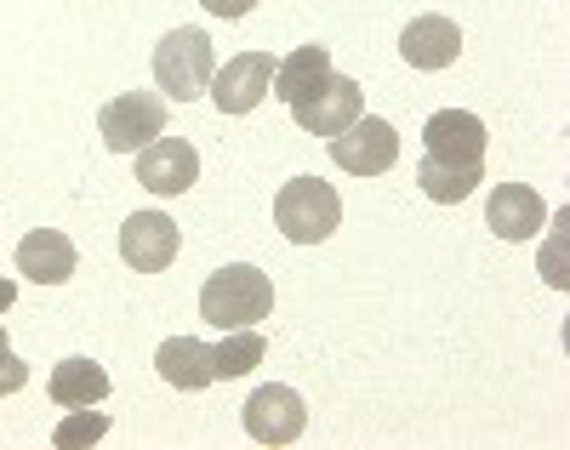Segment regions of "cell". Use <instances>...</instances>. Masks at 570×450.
<instances>
[{
	"instance_id": "9",
	"label": "cell",
	"mask_w": 570,
	"mask_h": 450,
	"mask_svg": "<svg viewBox=\"0 0 570 450\" xmlns=\"http://www.w3.org/2000/svg\"><path fill=\"white\" fill-rule=\"evenodd\" d=\"M308 428V411H303V393L285 388V382H268L246 399V433L257 444H297Z\"/></svg>"
},
{
	"instance_id": "8",
	"label": "cell",
	"mask_w": 570,
	"mask_h": 450,
	"mask_svg": "<svg viewBox=\"0 0 570 450\" xmlns=\"http://www.w3.org/2000/svg\"><path fill=\"white\" fill-rule=\"evenodd\" d=\"M137 183L171 199V194H188L200 183V155L188 137H155L149 148H137Z\"/></svg>"
},
{
	"instance_id": "17",
	"label": "cell",
	"mask_w": 570,
	"mask_h": 450,
	"mask_svg": "<svg viewBox=\"0 0 570 450\" xmlns=\"http://www.w3.org/2000/svg\"><path fill=\"white\" fill-rule=\"evenodd\" d=\"M325 75H331V52H325V46H297L292 58L274 63V97H279V104H297V97L314 91Z\"/></svg>"
},
{
	"instance_id": "20",
	"label": "cell",
	"mask_w": 570,
	"mask_h": 450,
	"mask_svg": "<svg viewBox=\"0 0 570 450\" xmlns=\"http://www.w3.org/2000/svg\"><path fill=\"white\" fill-rule=\"evenodd\" d=\"M104 433H109V417H104L98 405H75V411L58 422L52 444H58V450H75V444H98Z\"/></svg>"
},
{
	"instance_id": "22",
	"label": "cell",
	"mask_w": 570,
	"mask_h": 450,
	"mask_svg": "<svg viewBox=\"0 0 570 450\" xmlns=\"http://www.w3.org/2000/svg\"><path fill=\"white\" fill-rule=\"evenodd\" d=\"M564 212L553 217V252H542V274H548V285H564Z\"/></svg>"
},
{
	"instance_id": "16",
	"label": "cell",
	"mask_w": 570,
	"mask_h": 450,
	"mask_svg": "<svg viewBox=\"0 0 570 450\" xmlns=\"http://www.w3.org/2000/svg\"><path fill=\"white\" fill-rule=\"evenodd\" d=\"M52 399H58L63 411H75V405H104V399H109V371H104L98 360L75 354V360L52 365Z\"/></svg>"
},
{
	"instance_id": "10",
	"label": "cell",
	"mask_w": 570,
	"mask_h": 450,
	"mask_svg": "<svg viewBox=\"0 0 570 450\" xmlns=\"http://www.w3.org/2000/svg\"><path fill=\"white\" fill-rule=\"evenodd\" d=\"M268 91H274V52H240L212 75L217 115H252Z\"/></svg>"
},
{
	"instance_id": "6",
	"label": "cell",
	"mask_w": 570,
	"mask_h": 450,
	"mask_svg": "<svg viewBox=\"0 0 570 450\" xmlns=\"http://www.w3.org/2000/svg\"><path fill=\"white\" fill-rule=\"evenodd\" d=\"M331 160H337L348 177H383L400 160V131L376 115H360L354 126H343L331 137Z\"/></svg>"
},
{
	"instance_id": "23",
	"label": "cell",
	"mask_w": 570,
	"mask_h": 450,
	"mask_svg": "<svg viewBox=\"0 0 570 450\" xmlns=\"http://www.w3.org/2000/svg\"><path fill=\"white\" fill-rule=\"evenodd\" d=\"M200 7H206L212 18H246V12L257 7V0H200Z\"/></svg>"
},
{
	"instance_id": "7",
	"label": "cell",
	"mask_w": 570,
	"mask_h": 450,
	"mask_svg": "<svg viewBox=\"0 0 570 450\" xmlns=\"http://www.w3.org/2000/svg\"><path fill=\"white\" fill-rule=\"evenodd\" d=\"M485 143H491L485 120L468 115V109H440L422 126V148H428V160H440V166H485Z\"/></svg>"
},
{
	"instance_id": "12",
	"label": "cell",
	"mask_w": 570,
	"mask_h": 450,
	"mask_svg": "<svg viewBox=\"0 0 570 450\" xmlns=\"http://www.w3.org/2000/svg\"><path fill=\"white\" fill-rule=\"evenodd\" d=\"M400 58L411 63V69H451L456 58H462V29L451 23V18H440V12H428V18H411L405 23V35H400Z\"/></svg>"
},
{
	"instance_id": "13",
	"label": "cell",
	"mask_w": 570,
	"mask_h": 450,
	"mask_svg": "<svg viewBox=\"0 0 570 450\" xmlns=\"http://www.w3.org/2000/svg\"><path fill=\"white\" fill-rule=\"evenodd\" d=\"M75 239L63 228H35L18 239V274L35 280V285H63L75 274Z\"/></svg>"
},
{
	"instance_id": "3",
	"label": "cell",
	"mask_w": 570,
	"mask_h": 450,
	"mask_svg": "<svg viewBox=\"0 0 570 450\" xmlns=\"http://www.w3.org/2000/svg\"><path fill=\"white\" fill-rule=\"evenodd\" d=\"M212 75H217V58H212L206 29H171L155 46V80H160L166 97H177V104L206 97L212 91Z\"/></svg>"
},
{
	"instance_id": "14",
	"label": "cell",
	"mask_w": 570,
	"mask_h": 450,
	"mask_svg": "<svg viewBox=\"0 0 570 450\" xmlns=\"http://www.w3.org/2000/svg\"><path fill=\"white\" fill-rule=\"evenodd\" d=\"M485 223H491L497 239H531L548 223V206H542V194L525 188V183H497L491 206H485Z\"/></svg>"
},
{
	"instance_id": "11",
	"label": "cell",
	"mask_w": 570,
	"mask_h": 450,
	"mask_svg": "<svg viewBox=\"0 0 570 450\" xmlns=\"http://www.w3.org/2000/svg\"><path fill=\"white\" fill-rule=\"evenodd\" d=\"M177 245H183V234H177V223H171L166 212H137V217H126V228H120V257H126L137 274L171 268Z\"/></svg>"
},
{
	"instance_id": "4",
	"label": "cell",
	"mask_w": 570,
	"mask_h": 450,
	"mask_svg": "<svg viewBox=\"0 0 570 450\" xmlns=\"http://www.w3.org/2000/svg\"><path fill=\"white\" fill-rule=\"evenodd\" d=\"M98 131L115 155H137V148H149L155 137H166V97L160 91H120L104 104L98 115Z\"/></svg>"
},
{
	"instance_id": "1",
	"label": "cell",
	"mask_w": 570,
	"mask_h": 450,
	"mask_svg": "<svg viewBox=\"0 0 570 450\" xmlns=\"http://www.w3.org/2000/svg\"><path fill=\"white\" fill-rule=\"evenodd\" d=\"M268 314H274V285L252 263H228L200 285V320L217 331H240V325H257Z\"/></svg>"
},
{
	"instance_id": "19",
	"label": "cell",
	"mask_w": 570,
	"mask_h": 450,
	"mask_svg": "<svg viewBox=\"0 0 570 450\" xmlns=\"http://www.w3.org/2000/svg\"><path fill=\"white\" fill-rule=\"evenodd\" d=\"M263 354H268V336H263L257 325L228 331V336H223V348H212V360H217V382H234V376L257 371V365H263Z\"/></svg>"
},
{
	"instance_id": "24",
	"label": "cell",
	"mask_w": 570,
	"mask_h": 450,
	"mask_svg": "<svg viewBox=\"0 0 570 450\" xmlns=\"http://www.w3.org/2000/svg\"><path fill=\"white\" fill-rule=\"evenodd\" d=\"M18 303V280H0V314H7Z\"/></svg>"
},
{
	"instance_id": "18",
	"label": "cell",
	"mask_w": 570,
	"mask_h": 450,
	"mask_svg": "<svg viewBox=\"0 0 570 450\" xmlns=\"http://www.w3.org/2000/svg\"><path fill=\"white\" fill-rule=\"evenodd\" d=\"M416 183L428 199H440V206H462V199L485 183V166H440V160H428L416 166Z\"/></svg>"
},
{
	"instance_id": "21",
	"label": "cell",
	"mask_w": 570,
	"mask_h": 450,
	"mask_svg": "<svg viewBox=\"0 0 570 450\" xmlns=\"http://www.w3.org/2000/svg\"><path fill=\"white\" fill-rule=\"evenodd\" d=\"M29 382V365L12 354V342H7V331H0V399H7V393H18Z\"/></svg>"
},
{
	"instance_id": "5",
	"label": "cell",
	"mask_w": 570,
	"mask_h": 450,
	"mask_svg": "<svg viewBox=\"0 0 570 450\" xmlns=\"http://www.w3.org/2000/svg\"><path fill=\"white\" fill-rule=\"evenodd\" d=\"M285 109H292V120H297L308 137H337L343 126H354V120L365 115V91H360V80H348V75L331 69L314 91H303L297 104H285Z\"/></svg>"
},
{
	"instance_id": "15",
	"label": "cell",
	"mask_w": 570,
	"mask_h": 450,
	"mask_svg": "<svg viewBox=\"0 0 570 450\" xmlns=\"http://www.w3.org/2000/svg\"><path fill=\"white\" fill-rule=\"evenodd\" d=\"M155 371L183 393H200V388L217 382V360H212V348L200 336H166L160 354H155Z\"/></svg>"
},
{
	"instance_id": "2",
	"label": "cell",
	"mask_w": 570,
	"mask_h": 450,
	"mask_svg": "<svg viewBox=\"0 0 570 450\" xmlns=\"http://www.w3.org/2000/svg\"><path fill=\"white\" fill-rule=\"evenodd\" d=\"M274 223H279V234L292 245H320V239L337 234L343 199H337V188L320 183V177H292L274 194Z\"/></svg>"
}]
</instances>
